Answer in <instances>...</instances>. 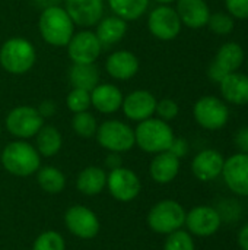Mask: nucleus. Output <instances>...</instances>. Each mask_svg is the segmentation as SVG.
<instances>
[{
	"label": "nucleus",
	"instance_id": "58836bf2",
	"mask_svg": "<svg viewBox=\"0 0 248 250\" xmlns=\"http://www.w3.org/2000/svg\"><path fill=\"white\" fill-rule=\"evenodd\" d=\"M235 145L240 152L248 154V127H243L235 135Z\"/></svg>",
	"mask_w": 248,
	"mask_h": 250
},
{
	"label": "nucleus",
	"instance_id": "20e7f679",
	"mask_svg": "<svg viewBox=\"0 0 248 250\" xmlns=\"http://www.w3.org/2000/svg\"><path fill=\"white\" fill-rule=\"evenodd\" d=\"M35 62V47L25 38H10L0 48V64L7 73L23 75L34 67Z\"/></svg>",
	"mask_w": 248,
	"mask_h": 250
},
{
	"label": "nucleus",
	"instance_id": "f03ea898",
	"mask_svg": "<svg viewBox=\"0 0 248 250\" xmlns=\"http://www.w3.org/2000/svg\"><path fill=\"white\" fill-rule=\"evenodd\" d=\"M0 158L4 170L16 177L32 176L41 167V155L37 148L22 139L7 144Z\"/></svg>",
	"mask_w": 248,
	"mask_h": 250
},
{
	"label": "nucleus",
	"instance_id": "b1692460",
	"mask_svg": "<svg viewBox=\"0 0 248 250\" xmlns=\"http://www.w3.org/2000/svg\"><path fill=\"white\" fill-rule=\"evenodd\" d=\"M76 188L80 193L86 196L99 195L107 188L105 170L96 166H89L83 168L76 179Z\"/></svg>",
	"mask_w": 248,
	"mask_h": 250
},
{
	"label": "nucleus",
	"instance_id": "c03bdc74",
	"mask_svg": "<svg viewBox=\"0 0 248 250\" xmlns=\"http://www.w3.org/2000/svg\"><path fill=\"white\" fill-rule=\"evenodd\" d=\"M58 1H61V0H41V3L45 7H48V6H58Z\"/></svg>",
	"mask_w": 248,
	"mask_h": 250
},
{
	"label": "nucleus",
	"instance_id": "412c9836",
	"mask_svg": "<svg viewBox=\"0 0 248 250\" xmlns=\"http://www.w3.org/2000/svg\"><path fill=\"white\" fill-rule=\"evenodd\" d=\"M180 171V158L172 155L170 151L155 154L149 164V174L153 182L159 185L171 183Z\"/></svg>",
	"mask_w": 248,
	"mask_h": 250
},
{
	"label": "nucleus",
	"instance_id": "0eeeda50",
	"mask_svg": "<svg viewBox=\"0 0 248 250\" xmlns=\"http://www.w3.org/2000/svg\"><path fill=\"white\" fill-rule=\"evenodd\" d=\"M4 123L12 136L25 141L38 133V130L44 126V119L35 107L19 105L9 111Z\"/></svg>",
	"mask_w": 248,
	"mask_h": 250
},
{
	"label": "nucleus",
	"instance_id": "39448f33",
	"mask_svg": "<svg viewBox=\"0 0 248 250\" xmlns=\"http://www.w3.org/2000/svg\"><path fill=\"white\" fill-rule=\"evenodd\" d=\"M186 211L181 204L172 199H164L155 204L148 214V226L153 233L171 234L186 223Z\"/></svg>",
	"mask_w": 248,
	"mask_h": 250
},
{
	"label": "nucleus",
	"instance_id": "cd10ccee",
	"mask_svg": "<svg viewBox=\"0 0 248 250\" xmlns=\"http://www.w3.org/2000/svg\"><path fill=\"white\" fill-rule=\"evenodd\" d=\"M37 183L45 193L56 195V193H60L66 188V176L57 167L45 166V167L38 168Z\"/></svg>",
	"mask_w": 248,
	"mask_h": 250
},
{
	"label": "nucleus",
	"instance_id": "4468645a",
	"mask_svg": "<svg viewBox=\"0 0 248 250\" xmlns=\"http://www.w3.org/2000/svg\"><path fill=\"white\" fill-rule=\"evenodd\" d=\"M221 215L216 208L212 207H196L189 214H186V226L189 231L199 237L213 236L221 227Z\"/></svg>",
	"mask_w": 248,
	"mask_h": 250
},
{
	"label": "nucleus",
	"instance_id": "79ce46f5",
	"mask_svg": "<svg viewBox=\"0 0 248 250\" xmlns=\"http://www.w3.org/2000/svg\"><path fill=\"white\" fill-rule=\"evenodd\" d=\"M208 73H209V78L212 79V81H215V82H221L228 73L221 67V66H218L215 62L209 66V70H208Z\"/></svg>",
	"mask_w": 248,
	"mask_h": 250
},
{
	"label": "nucleus",
	"instance_id": "ddd939ff",
	"mask_svg": "<svg viewBox=\"0 0 248 250\" xmlns=\"http://www.w3.org/2000/svg\"><path fill=\"white\" fill-rule=\"evenodd\" d=\"M222 176L231 192L248 196V154L238 152L225 160Z\"/></svg>",
	"mask_w": 248,
	"mask_h": 250
},
{
	"label": "nucleus",
	"instance_id": "9b49d317",
	"mask_svg": "<svg viewBox=\"0 0 248 250\" xmlns=\"http://www.w3.org/2000/svg\"><path fill=\"white\" fill-rule=\"evenodd\" d=\"M181 21L175 12L168 4H161L155 7L148 18V28L151 34L161 41H171L177 38L181 31Z\"/></svg>",
	"mask_w": 248,
	"mask_h": 250
},
{
	"label": "nucleus",
	"instance_id": "1a4fd4ad",
	"mask_svg": "<svg viewBox=\"0 0 248 250\" xmlns=\"http://www.w3.org/2000/svg\"><path fill=\"white\" fill-rule=\"evenodd\" d=\"M107 188L111 196L120 202H132L142 190L139 176L126 167H118L107 174Z\"/></svg>",
	"mask_w": 248,
	"mask_h": 250
},
{
	"label": "nucleus",
	"instance_id": "f257e3e1",
	"mask_svg": "<svg viewBox=\"0 0 248 250\" xmlns=\"http://www.w3.org/2000/svg\"><path fill=\"white\" fill-rule=\"evenodd\" d=\"M38 29L42 40L54 47H66L73 37L75 23L61 6H48L39 15Z\"/></svg>",
	"mask_w": 248,
	"mask_h": 250
},
{
	"label": "nucleus",
	"instance_id": "a878e982",
	"mask_svg": "<svg viewBox=\"0 0 248 250\" xmlns=\"http://www.w3.org/2000/svg\"><path fill=\"white\" fill-rule=\"evenodd\" d=\"M69 79L73 88H79L91 92L99 83V70L95 66V63L73 64L69 72Z\"/></svg>",
	"mask_w": 248,
	"mask_h": 250
},
{
	"label": "nucleus",
	"instance_id": "e433bc0d",
	"mask_svg": "<svg viewBox=\"0 0 248 250\" xmlns=\"http://www.w3.org/2000/svg\"><path fill=\"white\" fill-rule=\"evenodd\" d=\"M221 215V220L225 221H235L238 220L240 215V207L238 202L235 201H224L219 207V209H216Z\"/></svg>",
	"mask_w": 248,
	"mask_h": 250
},
{
	"label": "nucleus",
	"instance_id": "37998d69",
	"mask_svg": "<svg viewBox=\"0 0 248 250\" xmlns=\"http://www.w3.org/2000/svg\"><path fill=\"white\" fill-rule=\"evenodd\" d=\"M238 245L243 250H248V223L238 233Z\"/></svg>",
	"mask_w": 248,
	"mask_h": 250
},
{
	"label": "nucleus",
	"instance_id": "7c9ffc66",
	"mask_svg": "<svg viewBox=\"0 0 248 250\" xmlns=\"http://www.w3.org/2000/svg\"><path fill=\"white\" fill-rule=\"evenodd\" d=\"M32 250H66V243L60 233L48 230L35 239Z\"/></svg>",
	"mask_w": 248,
	"mask_h": 250
},
{
	"label": "nucleus",
	"instance_id": "c756f323",
	"mask_svg": "<svg viewBox=\"0 0 248 250\" xmlns=\"http://www.w3.org/2000/svg\"><path fill=\"white\" fill-rule=\"evenodd\" d=\"M72 129L80 138H92L96 133L98 123L94 114H91L89 111L75 113V116L72 117Z\"/></svg>",
	"mask_w": 248,
	"mask_h": 250
},
{
	"label": "nucleus",
	"instance_id": "f8f14e48",
	"mask_svg": "<svg viewBox=\"0 0 248 250\" xmlns=\"http://www.w3.org/2000/svg\"><path fill=\"white\" fill-rule=\"evenodd\" d=\"M66 47L69 59L73 62V64L95 63L102 51V45L92 31H80L73 34Z\"/></svg>",
	"mask_w": 248,
	"mask_h": 250
},
{
	"label": "nucleus",
	"instance_id": "7ed1b4c3",
	"mask_svg": "<svg viewBox=\"0 0 248 250\" xmlns=\"http://www.w3.org/2000/svg\"><path fill=\"white\" fill-rule=\"evenodd\" d=\"M174 138V132L168 122L155 117L139 122L137 127L134 129L136 145L148 154H159L168 151Z\"/></svg>",
	"mask_w": 248,
	"mask_h": 250
},
{
	"label": "nucleus",
	"instance_id": "bb28decb",
	"mask_svg": "<svg viewBox=\"0 0 248 250\" xmlns=\"http://www.w3.org/2000/svg\"><path fill=\"white\" fill-rule=\"evenodd\" d=\"M215 63L221 66L227 73L237 72L244 63V50L238 42H225L216 53Z\"/></svg>",
	"mask_w": 248,
	"mask_h": 250
},
{
	"label": "nucleus",
	"instance_id": "6e6552de",
	"mask_svg": "<svg viewBox=\"0 0 248 250\" xmlns=\"http://www.w3.org/2000/svg\"><path fill=\"white\" fill-rule=\"evenodd\" d=\"M194 120L208 130L222 129L229 119L228 105L218 97L206 95L196 101L193 107Z\"/></svg>",
	"mask_w": 248,
	"mask_h": 250
},
{
	"label": "nucleus",
	"instance_id": "423d86ee",
	"mask_svg": "<svg viewBox=\"0 0 248 250\" xmlns=\"http://www.w3.org/2000/svg\"><path fill=\"white\" fill-rule=\"evenodd\" d=\"M98 144L110 152H127L134 145V130L124 122L120 120H107L96 129Z\"/></svg>",
	"mask_w": 248,
	"mask_h": 250
},
{
	"label": "nucleus",
	"instance_id": "dca6fc26",
	"mask_svg": "<svg viewBox=\"0 0 248 250\" xmlns=\"http://www.w3.org/2000/svg\"><path fill=\"white\" fill-rule=\"evenodd\" d=\"M156 98L152 92L146 89H136L130 92L126 98H123V113L129 120L143 122L151 119L156 110Z\"/></svg>",
	"mask_w": 248,
	"mask_h": 250
},
{
	"label": "nucleus",
	"instance_id": "5701e85b",
	"mask_svg": "<svg viewBox=\"0 0 248 250\" xmlns=\"http://www.w3.org/2000/svg\"><path fill=\"white\" fill-rule=\"evenodd\" d=\"M127 32V22L118 16H107L102 18L96 23V38L99 40L102 47H111L120 42Z\"/></svg>",
	"mask_w": 248,
	"mask_h": 250
},
{
	"label": "nucleus",
	"instance_id": "393cba45",
	"mask_svg": "<svg viewBox=\"0 0 248 250\" xmlns=\"http://www.w3.org/2000/svg\"><path fill=\"white\" fill-rule=\"evenodd\" d=\"M35 148L41 157H54L58 154L63 145V138L60 130L53 125H44L35 135Z\"/></svg>",
	"mask_w": 248,
	"mask_h": 250
},
{
	"label": "nucleus",
	"instance_id": "a18cd8bd",
	"mask_svg": "<svg viewBox=\"0 0 248 250\" xmlns=\"http://www.w3.org/2000/svg\"><path fill=\"white\" fill-rule=\"evenodd\" d=\"M153 1H156V3H159V4H170V3H172V1H175V0H153Z\"/></svg>",
	"mask_w": 248,
	"mask_h": 250
},
{
	"label": "nucleus",
	"instance_id": "6ab92c4d",
	"mask_svg": "<svg viewBox=\"0 0 248 250\" xmlns=\"http://www.w3.org/2000/svg\"><path fill=\"white\" fill-rule=\"evenodd\" d=\"M175 12L183 25L199 29L208 25L210 18V9L205 0H175Z\"/></svg>",
	"mask_w": 248,
	"mask_h": 250
},
{
	"label": "nucleus",
	"instance_id": "a19ab883",
	"mask_svg": "<svg viewBox=\"0 0 248 250\" xmlns=\"http://www.w3.org/2000/svg\"><path fill=\"white\" fill-rule=\"evenodd\" d=\"M123 166V160H121V155L118 152H110L105 158V167L111 171V170H115L118 167Z\"/></svg>",
	"mask_w": 248,
	"mask_h": 250
},
{
	"label": "nucleus",
	"instance_id": "de8ad7c7",
	"mask_svg": "<svg viewBox=\"0 0 248 250\" xmlns=\"http://www.w3.org/2000/svg\"><path fill=\"white\" fill-rule=\"evenodd\" d=\"M247 69H248V63H247Z\"/></svg>",
	"mask_w": 248,
	"mask_h": 250
},
{
	"label": "nucleus",
	"instance_id": "2eb2a0df",
	"mask_svg": "<svg viewBox=\"0 0 248 250\" xmlns=\"http://www.w3.org/2000/svg\"><path fill=\"white\" fill-rule=\"evenodd\" d=\"M64 9L75 25L95 26L104 15V0H64Z\"/></svg>",
	"mask_w": 248,
	"mask_h": 250
},
{
	"label": "nucleus",
	"instance_id": "c9c22d12",
	"mask_svg": "<svg viewBox=\"0 0 248 250\" xmlns=\"http://www.w3.org/2000/svg\"><path fill=\"white\" fill-rule=\"evenodd\" d=\"M225 7L232 18L248 19V0H225Z\"/></svg>",
	"mask_w": 248,
	"mask_h": 250
},
{
	"label": "nucleus",
	"instance_id": "c85d7f7f",
	"mask_svg": "<svg viewBox=\"0 0 248 250\" xmlns=\"http://www.w3.org/2000/svg\"><path fill=\"white\" fill-rule=\"evenodd\" d=\"M151 0H108L110 9L115 16L127 21H136L145 15Z\"/></svg>",
	"mask_w": 248,
	"mask_h": 250
},
{
	"label": "nucleus",
	"instance_id": "473e14b6",
	"mask_svg": "<svg viewBox=\"0 0 248 250\" xmlns=\"http://www.w3.org/2000/svg\"><path fill=\"white\" fill-rule=\"evenodd\" d=\"M208 26L210 28L212 32L218 34V35H228L234 31V19L231 15L228 13H222V12H218V13H210V18L208 21Z\"/></svg>",
	"mask_w": 248,
	"mask_h": 250
},
{
	"label": "nucleus",
	"instance_id": "2f4dec72",
	"mask_svg": "<svg viewBox=\"0 0 248 250\" xmlns=\"http://www.w3.org/2000/svg\"><path fill=\"white\" fill-rule=\"evenodd\" d=\"M66 105L72 113L88 111L91 104V92L79 88H73L66 97Z\"/></svg>",
	"mask_w": 248,
	"mask_h": 250
},
{
	"label": "nucleus",
	"instance_id": "72a5a7b5",
	"mask_svg": "<svg viewBox=\"0 0 248 250\" xmlns=\"http://www.w3.org/2000/svg\"><path fill=\"white\" fill-rule=\"evenodd\" d=\"M164 250H194L193 237L184 230H177L168 234L164 243Z\"/></svg>",
	"mask_w": 248,
	"mask_h": 250
},
{
	"label": "nucleus",
	"instance_id": "9d476101",
	"mask_svg": "<svg viewBox=\"0 0 248 250\" xmlns=\"http://www.w3.org/2000/svg\"><path fill=\"white\" fill-rule=\"evenodd\" d=\"M64 224L73 236L82 240H91L96 237L101 229L96 214L83 205L70 207L64 214Z\"/></svg>",
	"mask_w": 248,
	"mask_h": 250
},
{
	"label": "nucleus",
	"instance_id": "49530a36",
	"mask_svg": "<svg viewBox=\"0 0 248 250\" xmlns=\"http://www.w3.org/2000/svg\"><path fill=\"white\" fill-rule=\"evenodd\" d=\"M0 135H1V126H0Z\"/></svg>",
	"mask_w": 248,
	"mask_h": 250
},
{
	"label": "nucleus",
	"instance_id": "4c0bfd02",
	"mask_svg": "<svg viewBox=\"0 0 248 250\" xmlns=\"http://www.w3.org/2000/svg\"><path fill=\"white\" fill-rule=\"evenodd\" d=\"M168 151L172 155H175L177 158H183L189 152V144L183 138H174V141H172V144H171V146H170Z\"/></svg>",
	"mask_w": 248,
	"mask_h": 250
},
{
	"label": "nucleus",
	"instance_id": "a211bd4d",
	"mask_svg": "<svg viewBox=\"0 0 248 250\" xmlns=\"http://www.w3.org/2000/svg\"><path fill=\"white\" fill-rule=\"evenodd\" d=\"M224 163L225 160L221 152L216 149H205L194 157L191 163V171L196 179L202 182H210L222 174Z\"/></svg>",
	"mask_w": 248,
	"mask_h": 250
},
{
	"label": "nucleus",
	"instance_id": "f704fd0d",
	"mask_svg": "<svg viewBox=\"0 0 248 250\" xmlns=\"http://www.w3.org/2000/svg\"><path fill=\"white\" fill-rule=\"evenodd\" d=\"M155 113L159 116L158 119H161V120H164V122H171V120H174V119L178 116L180 107H178V104H177L174 100L165 98V100H161V101L156 103V110H155Z\"/></svg>",
	"mask_w": 248,
	"mask_h": 250
},
{
	"label": "nucleus",
	"instance_id": "f3484780",
	"mask_svg": "<svg viewBox=\"0 0 248 250\" xmlns=\"http://www.w3.org/2000/svg\"><path fill=\"white\" fill-rule=\"evenodd\" d=\"M140 63L136 54L127 50H118L114 51L107 57L105 69L107 73L117 81H129L136 76L139 72Z\"/></svg>",
	"mask_w": 248,
	"mask_h": 250
},
{
	"label": "nucleus",
	"instance_id": "ea45409f",
	"mask_svg": "<svg viewBox=\"0 0 248 250\" xmlns=\"http://www.w3.org/2000/svg\"><path fill=\"white\" fill-rule=\"evenodd\" d=\"M56 103L54 101H51V100H45V101H42L41 104H39V107L37 108L38 110V113L41 114V117L42 119H45V117H51V116H54V113H56Z\"/></svg>",
	"mask_w": 248,
	"mask_h": 250
},
{
	"label": "nucleus",
	"instance_id": "4be33fe9",
	"mask_svg": "<svg viewBox=\"0 0 248 250\" xmlns=\"http://www.w3.org/2000/svg\"><path fill=\"white\" fill-rule=\"evenodd\" d=\"M221 92L224 98L235 105H247L248 104V76L232 72L228 73L221 82Z\"/></svg>",
	"mask_w": 248,
	"mask_h": 250
},
{
	"label": "nucleus",
	"instance_id": "aec40b11",
	"mask_svg": "<svg viewBox=\"0 0 248 250\" xmlns=\"http://www.w3.org/2000/svg\"><path fill=\"white\" fill-rule=\"evenodd\" d=\"M91 104L102 114H113L121 108L123 92L111 83H98L91 91Z\"/></svg>",
	"mask_w": 248,
	"mask_h": 250
}]
</instances>
